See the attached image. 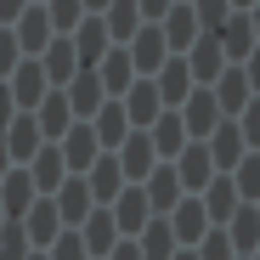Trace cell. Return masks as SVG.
Wrapping results in <instances>:
<instances>
[{
  "label": "cell",
  "mask_w": 260,
  "mask_h": 260,
  "mask_svg": "<svg viewBox=\"0 0 260 260\" xmlns=\"http://www.w3.org/2000/svg\"><path fill=\"white\" fill-rule=\"evenodd\" d=\"M0 85H6V96H12V108H17V113H34V108H40V96L51 91L46 68H40L34 57H23V62H17L6 79H0Z\"/></svg>",
  "instance_id": "1"
},
{
  "label": "cell",
  "mask_w": 260,
  "mask_h": 260,
  "mask_svg": "<svg viewBox=\"0 0 260 260\" xmlns=\"http://www.w3.org/2000/svg\"><path fill=\"white\" fill-rule=\"evenodd\" d=\"M124 57H130V68H136V79H153V74H158V68L170 62V46H164V34H158L153 23H142L136 34H130Z\"/></svg>",
  "instance_id": "2"
},
{
  "label": "cell",
  "mask_w": 260,
  "mask_h": 260,
  "mask_svg": "<svg viewBox=\"0 0 260 260\" xmlns=\"http://www.w3.org/2000/svg\"><path fill=\"white\" fill-rule=\"evenodd\" d=\"M176 113H181V130H187V142H204L209 130L221 124V108H215L209 85H192V91H187V102H181Z\"/></svg>",
  "instance_id": "3"
},
{
  "label": "cell",
  "mask_w": 260,
  "mask_h": 260,
  "mask_svg": "<svg viewBox=\"0 0 260 260\" xmlns=\"http://www.w3.org/2000/svg\"><path fill=\"white\" fill-rule=\"evenodd\" d=\"M170 170H176V181H181V192H187V198H198V192L215 181V164H209L204 142H187L176 158H170Z\"/></svg>",
  "instance_id": "4"
},
{
  "label": "cell",
  "mask_w": 260,
  "mask_h": 260,
  "mask_svg": "<svg viewBox=\"0 0 260 260\" xmlns=\"http://www.w3.org/2000/svg\"><path fill=\"white\" fill-rule=\"evenodd\" d=\"M57 153H62V170H68V176H85V170H91V164L102 158V147H96V136H91V124H85V119L62 130Z\"/></svg>",
  "instance_id": "5"
},
{
  "label": "cell",
  "mask_w": 260,
  "mask_h": 260,
  "mask_svg": "<svg viewBox=\"0 0 260 260\" xmlns=\"http://www.w3.org/2000/svg\"><path fill=\"white\" fill-rule=\"evenodd\" d=\"M0 147H6V158H12L17 170H23V164H28V158H34L40 147H46V136H40L34 113H17V119H12L6 130H0Z\"/></svg>",
  "instance_id": "6"
},
{
  "label": "cell",
  "mask_w": 260,
  "mask_h": 260,
  "mask_svg": "<svg viewBox=\"0 0 260 260\" xmlns=\"http://www.w3.org/2000/svg\"><path fill=\"white\" fill-rule=\"evenodd\" d=\"M23 238H28V249H51V238L62 232V215H57V204L51 198H34L28 209H23Z\"/></svg>",
  "instance_id": "7"
},
{
  "label": "cell",
  "mask_w": 260,
  "mask_h": 260,
  "mask_svg": "<svg viewBox=\"0 0 260 260\" xmlns=\"http://www.w3.org/2000/svg\"><path fill=\"white\" fill-rule=\"evenodd\" d=\"M181 62H187V74H192V85H215V79H221V68H226V57H221V46H215V34H198L192 46L181 51Z\"/></svg>",
  "instance_id": "8"
},
{
  "label": "cell",
  "mask_w": 260,
  "mask_h": 260,
  "mask_svg": "<svg viewBox=\"0 0 260 260\" xmlns=\"http://www.w3.org/2000/svg\"><path fill=\"white\" fill-rule=\"evenodd\" d=\"M68 46H74V62H79V68H96V62L108 57V46H113V40H108L102 17H79V28L68 34Z\"/></svg>",
  "instance_id": "9"
},
{
  "label": "cell",
  "mask_w": 260,
  "mask_h": 260,
  "mask_svg": "<svg viewBox=\"0 0 260 260\" xmlns=\"http://www.w3.org/2000/svg\"><path fill=\"white\" fill-rule=\"evenodd\" d=\"M204 153H209V164H215V176H226V170H232L249 147H243V136H238V124H232V119H221V124L204 136Z\"/></svg>",
  "instance_id": "10"
},
{
  "label": "cell",
  "mask_w": 260,
  "mask_h": 260,
  "mask_svg": "<svg viewBox=\"0 0 260 260\" xmlns=\"http://www.w3.org/2000/svg\"><path fill=\"white\" fill-rule=\"evenodd\" d=\"M62 102H68V113L74 119H91L108 96H102V79H96V68H79L68 85H62Z\"/></svg>",
  "instance_id": "11"
},
{
  "label": "cell",
  "mask_w": 260,
  "mask_h": 260,
  "mask_svg": "<svg viewBox=\"0 0 260 260\" xmlns=\"http://www.w3.org/2000/svg\"><path fill=\"white\" fill-rule=\"evenodd\" d=\"M142 136H147V147H153V158H158V164H170V158H176V153L187 147L181 113H170V108H164V113H158V119H153V124L142 130Z\"/></svg>",
  "instance_id": "12"
},
{
  "label": "cell",
  "mask_w": 260,
  "mask_h": 260,
  "mask_svg": "<svg viewBox=\"0 0 260 260\" xmlns=\"http://www.w3.org/2000/svg\"><path fill=\"white\" fill-rule=\"evenodd\" d=\"M215 46H221V57H226V68H238L254 46H260V40H254V28H249V17L243 12H232L221 28H215Z\"/></svg>",
  "instance_id": "13"
},
{
  "label": "cell",
  "mask_w": 260,
  "mask_h": 260,
  "mask_svg": "<svg viewBox=\"0 0 260 260\" xmlns=\"http://www.w3.org/2000/svg\"><path fill=\"white\" fill-rule=\"evenodd\" d=\"M23 170H28V181H34V192H40V198H51V192L68 181V170H62V153H57V142H46V147H40V153H34Z\"/></svg>",
  "instance_id": "14"
},
{
  "label": "cell",
  "mask_w": 260,
  "mask_h": 260,
  "mask_svg": "<svg viewBox=\"0 0 260 260\" xmlns=\"http://www.w3.org/2000/svg\"><path fill=\"white\" fill-rule=\"evenodd\" d=\"M108 215H113V226H119V238H136L147 221H153V209H147V198H142V187H124L113 204H108Z\"/></svg>",
  "instance_id": "15"
},
{
  "label": "cell",
  "mask_w": 260,
  "mask_h": 260,
  "mask_svg": "<svg viewBox=\"0 0 260 260\" xmlns=\"http://www.w3.org/2000/svg\"><path fill=\"white\" fill-rule=\"evenodd\" d=\"M153 28L164 34V46H170V57H181V51L192 46V40L204 34V28L192 23V6H181V0H176V6H170V12H164V17L153 23Z\"/></svg>",
  "instance_id": "16"
},
{
  "label": "cell",
  "mask_w": 260,
  "mask_h": 260,
  "mask_svg": "<svg viewBox=\"0 0 260 260\" xmlns=\"http://www.w3.org/2000/svg\"><path fill=\"white\" fill-rule=\"evenodd\" d=\"M119 108H124L130 130H147V124L164 113V102H158V91H153V79H136V85H130V91L119 96Z\"/></svg>",
  "instance_id": "17"
},
{
  "label": "cell",
  "mask_w": 260,
  "mask_h": 260,
  "mask_svg": "<svg viewBox=\"0 0 260 260\" xmlns=\"http://www.w3.org/2000/svg\"><path fill=\"white\" fill-rule=\"evenodd\" d=\"M74 232H79V243H85V254H91V260H108V249L119 243V226H113V215H108V209H91Z\"/></svg>",
  "instance_id": "18"
},
{
  "label": "cell",
  "mask_w": 260,
  "mask_h": 260,
  "mask_svg": "<svg viewBox=\"0 0 260 260\" xmlns=\"http://www.w3.org/2000/svg\"><path fill=\"white\" fill-rule=\"evenodd\" d=\"M142 198H147V209H153V215H170L187 192H181V181H176V170H170V164H153V176L142 181Z\"/></svg>",
  "instance_id": "19"
},
{
  "label": "cell",
  "mask_w": 260,
  "mask_h": 260,
  "mask_svg": "<svg viewBox=\"0 0 260 260\" xmlns=\"http://www.w3.org/2000/svg\"><path fill=\"white\" fill-rule=\"evenodd\" d=\"M96 79H102V96H108V102H119L130 85H136V68H130L124 46H108V57L96 62Z\"/></svg>",
  "instance_id": "20"
},
{
  "label": "cell",
  "mask_w": 260,
  "mask_h": 260,
  "mask_svg": "<svg viewBox=\"0 0 260 260\" xmlns=\"http://www.w3.org/2000/svg\"><path fill=\"white\" fill-rule=\"evenodd\" d=\"M85 124H91V136H96V147H102V153H119V142L130 136V119H124V108H119V102H102Z\"/></svg>",
  "instance_id": "21"
},
{
  "label": "cell",
  "mask_w": 260,
  "mask_h": 260,
  "mask_svg": "<svg viewBox=\"0 0 260 260\" xmlns=\"http://www.w3.org/2000/svg\"><path fill=\"white\" fill-rule=\"evenodd\" d=\"M12 34H17V51H23V57H40V51H46L51 40H57V34H51V23H46V12H40V6H23V17L12 23Z\"/></svg>",
  "instance_id": "22"
},
{
  "label": "cell",
  "mask_w": 260,
  "mask_h": 260,
  "mask_svg": "<svg viewBox=\"0 0 260 260\" xmlns=\"http://www.w3.org/2000/svg\"><path fill=\"white\" fill-rule=\"evenodd\" d=\"M209 96H215V108H221V119H238V113L249 108V79H243V68H221V79L209 85Z\"/></svg>",
  "instance_id": "23"
},
{
  "label": "cell",
  "mask_w": 260,
  "mask_h": 260,
  "mask_svg": "<svg viewBox=\"0 0 260 260\" xmlns=\"http://www.w3.org/2000/svg\"><path fill=\"white\" fill-rule=\"evenodd\" d=\"M164 221H170V232H176V243H181V249H192V243L209 232V215H204V204H198V198H181L176 209L164 215Z\"/></svg>",
  "instance_id": "24"
},
{
  "label": "cell",
  "mask_w": 260,
  "mask_h": 260,
  "mask_svg": "<svg viewBox=\"0 0 260 260\" xmlns=\"http://www.w3.org/2000/svg\"><path fill=\"white\" fill-rule=\"evenodd\" d=\"M51 204H57V215H62V226H79L85 215L96 209V204H91V187H85V176H68V181L51 192Z\"/></svg>",
  "instance_id": "25"
},
{
  "label": "cell",
  "mask_w": 260,
  "mask_h": 260,
  "mask_svg": "<svg viewBox=\"0 0 260 260\" xmlns=\"http://www.w3.org/2000/svg\"><path fill=\"white\" fill-rule=\"evenodd\" d=\"M153 91H158V102H164L170 113H176V108L187 102V91H192V74H187V62H181V57H170V62L153 74Z\"/></svg>",
  "instance_id": "26"
},
{
  "label": "cell",
  "mask_w": 260,
  "mask_h": 260,
  "mask_svg": "<svg viewBox=\"0 0 260 260\" xmlns=\"http://www.w3.org/2000/svg\"><path fill=\"white\" fill-rule=\"evenodd\" d=\"M221 232H226L232 254H238V260H249V254L260 249V215H254V204H238V215H232Z\"/></svg>",
  "instance_id": "27"
},
{
  "label": "cell",
  "mask_w": 260,
  "mask_h": 260,
  "mask_svg": "<svg viewBox=\"0 0 260 260\" xmlns=\"http://www.w3.org/2000/svg\"><path fill=\"white\" fill-rule=\"evenodd\" d=\"M40 192H34V181H28V170H6L0 176V215L6 221H23V209L34 204Z\"/></svg>",
  "instance_id": "28"
},
{
  "label": "cell",
  "mask_w": 260,
  "mask_h": 260,
  "mask_svg": "<svg viewBox=\"0 0 260 260\" xmlns=\"http://www.w3.org/2000/svg\"><path fill=\"white\" fill-rule=\"evenodd\" d=\"M34 62L46 68V79H51V91H62V85H68V79L79 74V62H74V46H68V34H57V40H51V46L40 51Z\"/></svg>",
  "instance_id": "29"
},
{
  "label": "cell",
  "mask_w": 260,
  "mask_h": 260,
  "mask_svg": "<svg viewBox=\"0 0 260 260\" xmlns=\"http://www.w3.org/2000/svg\"><path fill=\"white\" fill-rule=\"evenodd\" d=\"M34 124H40V136H46V142H62V130L79 124V119L68 113L62 91H46V96H40V108H34Z\"/></svg>",
  "instance_id": "30"
},
{
  "label": "cell",
  "mask_w": 260,
  "mask_h": 260,
  "mask_svg": "<svg viewBox=\"0 0 260 260\" xmlns=\"http://www.w3.org/2000/svg\"><path fill=\"white\" fill-rule=\"evenodd\" d=\"M102 28L113 46H130V34L142 28V12H136V0H108L102 6Z\"/></svg>",
  "instance_id": "31"
},
{
  "label": "cell",
  "mask_w": 260,
  "mask_h": 260,
  "mask_svg": "<svg viewBox=\"0 0 260 260\" xmlns=\"http://www.w3.org/2000/svg\"><path fill=\"white\" fill-rule=\"evenodd\" d=\"M198 204H204V215H209V226H226L232 215H238V192H232L226 176H215V181L198 192Z\"/></svg>",
  "instance_id": "32"
},
{
  "label": "cell",
  "mask_w": 260,
  "mask_h": 260,
  "mask_svg": "<svg viewBox=\"0 0 260 260\" xmlns=\"http://www.w3.org/2000/svg\"><path fill=\"white\" fill-rule=\"evenodd\" d=\"M136 249H142V260H170L181 243H176V232H170V221H164V215H153V221L136 232Z\"/></svg>",
  "instance_id": "33"
},
{
  "label": "cell",
  "mask_w": 260,
  "mask_h": 260,
  "mask_svg": "<svg viewBox=\"0 0 260 260\" xmlns=\"http://www.w3.org/2000/svg\"><path fill=\"white\" fill-rule=\"evenodd\" d=\"M226 181H232L238 204H254V198H260V153H243V158L226 170Z\"/></svg>",
  "instance_id": "34"
},
{
  "label": "cell",
  "mask_w": 260,
  "mask_h": 260,
  "mask_svg": "<svg viewBox=\"0 0 260 260\" xmlns=\"http://www.w3.org/2000/svg\"><path fill=\"white\" fill-rule=\"evenodd\" d=\"M40 12H46L51 34H74L79 17H85V0H40Z\"/></svg>",
  "instance_id": "35"
},
{
  "label": "cell",
  "mask_w": 260,
  "mask_h": 260,
  "mask_svg": "<svg viewBox=\"0 0 260 260\" xmlns=\"http://www.w3.org/2000/svg\"><path fill=\"white\" fill-rule=\"evenodd\" d=\"M187 6H192V23H198L204 34H215V28L232 17V0H187Z\"/></svg>",
  "instance_id": "36"
},
{
  "label": "cell",
  "mask_w": 260,
  "mask_h": 260,
  "mask_svg": "<svg viewBox=\"0 0 260 260\" xmlns=\"http://www.w3.org/2000/svg\"><path fill=\"white\" fill-rule=\"evenodd\" d=\"M40 254H46V260H91V254H85V243H79V232H74V226H62V232L51 238V249H40Z\"/></svg>",
  "instance_id": "37"
},
{
  "label": "cell",
  "mask_w": 260,
  "mask_h": 260,
  "mask_svg": "<svg viewBox=\"0 0 260 260\" xmlns=\"http://www.w3.org/2000/svg\"><path fill=\"white\" fill-rule=\"evenodd\" d=\"M192 254H198V260H238V254H232V243H226V232H221V226H209V232H204V238H198V243H192Z\"/></svg>",
  "instance_id": "38"
},
{
  "label": "cell",
  "mask_w": 260,
  "mask_h": 260,
  "mask_svg": "<svg viewBox=\"0 0 260 260\" xmlns=\"http://www.w3.org/2000/svg\"><path fill=\"white\" fill-rule=\"evenodd\" d=\"M232 124H238L243 147H249V153H260V96H249V108H243V113H238Z\"/></svg>",
  "instance_id": "39"
},
{
  "label": "cell",
  "mask_w": 260,
  "mask_h": 260,
  "mask_svg": "<svg viewBox=\"0 0 260 260\" xmlns=\"http://www.w3.org/2000/svg\"><path fill=\"white\" fill-rule=\"evenodd\" d=\"M34 249H28V238H23V226L17 221H6L0 226V260H28Z\"/></svg>",
  "instance_id": "40"
},
{
  "label": "cell",
  "mask_w": 260,
  "mask_h": 260,
  "mask_svg": "<svg viewBox=\"0 0 260 260\" xmlns=\"http://www.w3.org/2000/svg\"><path fill=\"white\" fill-rule=\"evenodd\" d=\"M17 62H23V51H17V34H12V28H0V79H6Z\"/></svg>",
  "instance_id": "41"
},
{
  "label": "cell",
  "mask_w": 260,
  "mask_h": 260,
  "mask_svg": "<svg viewBox=\"0 0 260 260\" xmlns=\"http://www.w3.org/2000/svg\"><path fill=\"white\" fill-rule=\"evenodd\" d=\"M238 68H243V79H249V96H260V46H254V51L238 62Z\"/></svg>",
  "instance_id": "42"
},
{
  "label": "cell",
  "mask_w": 260,
  "mask_h": 260,
  "mask_svg": "<svg viewBox=\"0 0 260 260\" xmlns=\"http://www.w3.org/2000/svg\"><path fill=\"white\" fill-rule=\"evenodd\" d=\"M170 6H176V0H136V12H142V23H158Z\"/></svg>",
  "instance_id": "43"
},
{
  "label": "cell",
  "mask_w": 260,
  "mask_h": 260,
  "mask_svg": "<svg viewBox=\"0 0 260 260\" xmlns=\"http://www.w3.org/2000/svg\"><path fill=\"white\" fill-rule=\"evenodd\" d=\"M108 260H142V249H136V238H119V243L108 249Z\"/></svg>",
  "instance_id": "44"
},
{
  "label": "cell",
  "mask_w": 260,
  "mask_h": 260,
  "mask_svg": "<svg viewBox=\"0 0 260 260\" xmlns=\"http://www.w3.org/2000/svg\"><path fill=\"white\" fill-rule=\"evenodd\" d=\"M23 6H28V0H0V28H12L23 17Z\"/></svg>",
  "instance_id": "45"
},
{
  "label": "cell",
  "mask_w": 260,
  "mask_h": 260,
  "mask_svg": "<svg viewBox=\"0 0 260 260\" xmlns=\"http://www.w3.org/2000/svg\"><path fill=\"white\" fill-rule=\"evenodd\" d=\"M12 119H17V108H12V96H6V85H0V130H6Z\"/></svg>",
  "instance_id": "46"
},
{
  "label": "cell",
  "mask_w": 260,
  "mask_h": 260,
  "mask_svg": "<svg viewBox=\"0 0 260 260\" xmlns=\"http://www.w3.org/2000/svg\"><path fill=\"white\" fill-rule=\"evenodd\" d=\"M243 17H249V28H254V40H260V0H254V6H249Z\"/></svg>",
  "instance_id": "47"
},
{
  "label": "cell",
  "mask_w": 260,
  "mask_h": 260,
  "mask_svg": "<svg viewBox=\"0 0 260 260\" xmlns=\"http://www.w3.org/2000/svg\"><path fill=\"white\" fill-rule=\"evenodd\" d=\"M102 6H108V0H85V17H102Z\"/></svg>",
  "instance_id": "48"
},
{
  "label": "cell",
  "mask_w": 260,
  "mask_h": 260,
  "mask_svg": "<svg viewBox=\"0 0 260 260\" xmlns=\"http://www.w3.org/2000/svg\"><path fill=\"white\" fill-rule=\"evenodd\" d=\"M6 170H17V164H12V158H6V147H0V176H6Z\"/></svg>",
  "instance_id": "49"
},
{
  "label": "cell",
  "mask_w": 260,
  "mask_h": 260,
  "mask_svg": "<svg viewBox=\"0 0 260 260\" xmlns=\"http://www.w3.org/2000/svg\"><path fill=\"white\" fill-rule=\"evenodd\" d=\"M170 260H198V254H192V249H176V254H170Z\"/></svg>",
  "instance_id": "50"
},
{
  "label": "cell",
  "mask_w": 260,
  "mask_h": 260,
  "mask_svg": "<svg viewBox=\"0 0 260 260\" xmlns=\"http://www.w3.org/2000/svg\"><path fill=\"white\" fill-rule=\"evenodd\" d=\"M249 6H254V0H232V12H249Z\"/></svg>",
  "instance_id": "51"
},
{
  "label": "cell",
  "mask_w": 260,
  "mask_h": 260,
  "mask_svg": "<svg viewBox=\"0 0 260 260\" xmlns=\"http://www.w3.org/2000/svg\"><path fill=\"white\" fill-rule=\"evenodd\" d=\"M28 260H46V254H40V249H34V254H28Z\"/></svg>",
  "instance_id": "52"
},
{
  "label": "cell",
  "mask_w": 260,
  "mask_h": 260,
  "mask_svg": "<svg viewBox=\"0 0 260 260\" xmlns=\"http://www.w3.org/2000/svg\"><path fill=\"white\" fill-rule=\"evenodd\" d=\"M249 260H260V249H254V254H249Z\"/></svg>",
  "instance_id": "53"
},
{
  "label": "cell",
  "mask_w": 260,
  "mask_h": 260,
  "mask_svg": "<svg viewBox=\"0 0 260 260\" xmlns=\"http://www.w3.org/2000/svg\"><path fill=\"white\" fill-rule=\"evenodd\" d=\"M254 215H260V198H254Z\"/></svg>",
  "instance_id": "54"
},
{
  "label": "cell",
  "mask_w": 260,
  "mask_h": 260,
  "mask_svg": "<svg viewBox=\"0 0 260 260\" xmlns=\"http://www.w3.org/2000/svg\"><path fill=\"white\" fill-rule=\"evenodd\" d=\"M0 226H6V215H0Z\"/></svg>",
  "instance_id": "55"
},
{
  "label": "cell",
  "mask_w": 260,
  "mask_h": 260,
  "mask_svg": "<svg viewBox=\"0 0 260 260\" xmlns=\"http://www.w3.org/2000/svg\"><path fill=\"white\" fill-rule=\"evenodd\" d=\"M28 6H40V0H28Z\"/></svg>",
  "instance_id": "56"
},
{
  "label": "cell",
  "mask_w": 260,
  "mask_h": 260,
  "mask_svg": "<svg viewBox=\"0 0 260 260\" xmlns=\"http://www.w3.org/2000/svg\"><path fill=\"white\" fill-rule=\"evenodd\" d=\"M181 6H187V0H181Z\"/></svg>",
  "instance_id": "57"
}]
</instances>
